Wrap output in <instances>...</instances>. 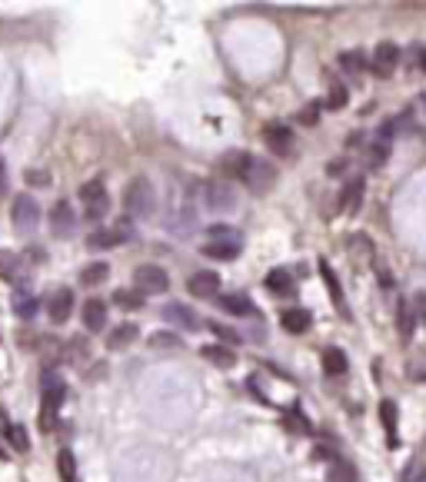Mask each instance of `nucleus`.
<instances>
[{"label":"nucleus","mask_w":426,"mask_h":482,"mask_svg":"<svg viewBox=\"0 0 426 482\" xmlns=\"http://www.w3.org/2000/svg\"><path fill=\"white\" fill-rule=\"evenodd\" d=\"M280 323H283V330L287 333H307L310 330V323H313V316L307 313V310H300V306H290V310H283L280 316Z\"/></svg>","instance_id":"17"},{"label":"nucleus","mask_w":426,"mask_h":482,"mask_svg":"<svg viewBox=\"0 0 426 482\" xmlns=\"http://www.w3.org/2000/svg\"><path fill=\"white\" fill-rule=\"evenodd\" d=\"M200 253L210 257V260L230 263V260H237V257H240V240H206Z\"/></svg>","instance_id":"15"},{"label":"nucleus","mask_w":426,"mask_h":482,"mask_svg":"<svg viewBox=\"0 0 426 482\" xmlns=\"http://www.w3.org/2000/svg\"><path fill=\"white\" fill-rule=\"evenodd\" d=\"M107 277H110V266H107V263H90V266L80 270V283H84V286H100Z\"/></svg>","instance_id":"27"},{"label":"nucleus","mask_w":426,"mask_h":482,"mask_svg":"<svg viewBox=\"0 0 426 482\" xmlns=\"http://www.w3.org/2000/svg\"><path fill=\"white\" fill-rule=\"evenodd\" d=\"M57 472H60L64 482L77 479V463H74V452H70V449H60V452H57Z\"/></svg>","instance_id":"30"},{"label":"nucleus","mask_w":426,"mask_h":482,"mask_svg":"<svg viewBox=\"0 0 426 482\" xmlns=\"http://www.w3.org/2000/svg\"><path fill=\"white\" fill-rule=\"evenodd\" d=\"M343 167H347L343 160H333V163L327 167V173H330V177H343Z\"/></svg>","instance_id":"46"},{"label":"nucleus","mask_w":426,"mask_h":482,"mask_svg":"<svg viewBox=\"0 0 426 482\" xmlns=\"http://www.w3.org/2000/svg\"><path fill=\"white\" fill-rule=\"evenodd\" d=\"M350 246H353V257H360L363 263H373V243H370V237H363V233H353L350 237Z\"/></svg>","instance_id":"32"},{"label":"nucleus","mask_w":426,"mask_h":482,"mask_svg":"<svg viewBox=\"0 0 426 482\" xmlns=\"http://www.w3.org/2000/svg\"><path fill=\"white\" fill-rule=\"evenodd\" d=\"M320 363H323V372H327V376H343V372L350 370V363H347V356H343V350H336V346H330V350H323V356H320Z\"/></svg>","instance_id":"22"},{"label":"nucleus","mask_w":426,"mask_h":482,"mask_svg":"<svg viewBox=\"0 0 426 482\" xmlns=\"http://www.w3.org/2000/svg\"><path fill=\"white\" fill-rule=\"evenodd\" d=\"M117 243H124V233H120V230H97V233L87 237V246H90V250H110Z\"/></svg>","instance_id":"25"},{"label":"nucleus","mask_w":426,"mask_h":482,"mask_svg":"<svg viewBox=\"0 0 426 482\" xmlns=\"http://www.w3.org/2000/svg\"><path fill=\"white\" fill-rule=\"evenodd\" d=\"M50 230H54V237H70L77 230V213L70 200H57L50 206Z\"/></svg>","instance_id":"8"},{"label":"nucleus","mask_w":426,"mask_h":482,"mask_svg":"<svg viewBox=\"0 0 426 482\" xmlns=\"http://www.w3.org/2000/svg\"><path fill=\"white\" fill-rule=\"evenodd\" d=\"M380 283H383V286H393V277H389V270H380Z\"/></svg>","instance_id":"47"},{"label":"nucleus","mask_w":426,"mask_h":482,"mask_svg":"<svg viewBox=\"0 0 426 482\" xmlns=\"http://www.w3.org/2000/svg\"><path fill=\"white\" fill-rule=\"evenodd\" d=\"M34 310H37V306H34V299L17 297V313H20V316H34Z\"/></svg>","instance_id":"44"},{"label":"nucleus","mask_w":426,"mask_h":482,"mask_svg":"<svg viewBox=\"0 0 426 482\" xmlns=\"http://www.w3.org/2000/svg\"><path fill=\"white\" fill-rule=\"evenodd\" d=\"M186 290H190V297L210 299V297L220 293V277L210 273V270H200V273H193V277L186 279Z\"/></svg>","instance_id":"10"},{"label":"nucleus","mask_w":426,"mask_h":482,"mask_svg":"<svg viewBox=\"0 0 426 482\" xmlns=\"http://www.w3.org/2000/svg\"><path fill=\"white\" fill-rule=\"evenodd\" d=\"M206 233H210V240H240V237H237L233 230H226V226H210Z\"/></svg>","instance_id":"40"},{"label":"nucleus","mask_w":426,"mask_h":482,"mask_svg":"<svg viewBox=\"0 0 426 482\" xmlns=\"http://www.w3.org/2000/svg\"><path fill=\"white\" fill-rule=\"evenodd\" d=\"M157 206V190L150 183L147 177H133L124 190V210L130 217H150Z\"/></svg>","instance_id":"1"},{"label":"nucleus","mask_w":426,"mask_h":482,"mask_svg":"<svg viewBox=\"0 0 426 482\" xmlns=\"http://www.w3.org/2000/svg\"><path fill=\"white\" fill-rule=\"evenodd\" d=\"M133 339H137V326L133 323H120V326H113L110 333H107V346L110 350H124Z\"/></svg>","instance_id":"23"},{"label":"nucleus","mask_w":426,"mask_h":482,"mask_svg":"<svg viewBox=\"0 0 426 482\" xmlns=\"http://www.w3.org/2000/svg\"><path fill=\"white\" fill-rule=\"evenodd\" d=\"M206 363H213V366H220V370H233L237 366V356L230 346H223V343H206L204 350H200Z\"/></svg>","instance_id":"16"},{"label":"nucleus","mask_w":426,"mask_h":482,"mask_svg":"<svg viewBox=\"0 0 426 482\" xmlns=\"http://www.w3.org/2000/svg\"><path fill=\"white\" fill-rule=\"evenodd\" d=\"M133 286H137V293H167L170 279H167V273H164L160 266L144 263V266H137V270H133Z\"/></svg>","instance_id":"3"},{"label":"nucleus","mask_w":426,"mask_h":482,"mask_svg":"<svg viewBox=\"0 0 426 482\" xmlns=\"http://www.w3.org/2000/svg\"><path fill=\"white\" fill-rule=\"evenodd\" d=\"M160 316L167 319L170 326H177V330H197V313L193 310H186L184 303H167L164 310H160Z\"/></svg>","instance_id":"14"},{"label":"nucleus","mask_w":426,"mask_h":482,"mask_svg":"<svg viewBox=\"0 0 426 482\" xmlns=\"http://www.w3.org/2000/svg\"><path fill=\"white\" fill-rule=\"evenodd\" d=\"M409 60L416 63V70H423V74H426V47H420V43H416V47H409ZM413 63H409V67H413Z\"/></svg>","instance_id":"39"},{"label":"nucleus","mask_w":426,"mask_h":482,"mask_svg":"<svg viewBox=\"0 0 426 482\" xmlns=\"http://www.w3.org/2000/svg\"><path fill=\"white\" fill-rule=\"evenodd\" d=\"M340 67H343L350 77H360L367 67H370V60H367L363 50H347V54H340Z\"/></svg>","instance_id":"24"},{"label":"nucleus","mask_w":426,"mask_h":482,"mask_svg":"<svg viewBox=\"0 0 426 482\" xmlns=\"http://www.w3.org/2000/svg\"><path fill=\"white\" fill-rule=\"evenodd\" d=\"M220 306L226 310V313H233V316H250V313H253L250 299L240 297V293H226V297H220Z\"/></svg>","instance_id":"29"},{"label":"nucleus","mask_w":426,"mask_h":482,"mask_svg":"<svg viewBox=\"0 0 426 482\" xmlns=\"http://www.w3.org/2000/svg\"><path fill=\"white\" fill-rule=\"evenodd\" d=\"M10 443H14L20 452H23V449H27V432H23L20 426H14V429H10Z\"/></svg>","instance_id":"43"},{"label":"nucleus","mask_w":426,"mask_h":482,"mask_svg":"<svg viewBox=\"0 0 426 482\" xmlns=\"http://www.w3.org/2000/svg\"><path fill=\"white\" fill-rule=\"evenodd\" d=\"M403 482H426V472L416 463H413V465H407V469H403Z\"/></svg>","instance_id":"41"},{"label":"nucleus","mask_w":426,"mask_h":482,"mask_svg":"<svg viewBox=\"0 0 426 482\" xmlns=\"http://www.w3.org/2000/svg\"><path fill=\"white\" fill-rule=\"evenodd\" d=\"M113 303L120 310H140L144 306V293H133V290H117L113 293Z\"/></svg>","instance_id":"34"},{"label":"nucleus","mask_w":426,"mask_h":482,"mask_svg":"<svg viewBox=\"0 0 426 482\" xmlns=\"http://www.w3.org/2000/svg\"><path fill=\"white\" fill-rule=\"evenodd\" d=\"M320 273H323V283H327V290H330V297H333L336 310L343 316H350V310H347V297H343V290H340V279H336V273L330 270V263L320 260Z\"/></svg>","instance_id":"20"},{"label":"nucleus","mask_w":426,"mask_h":482,"mask_svg":"<svg viewBox=\"0 0 426 482\" xmlns=\"http://www.w3.org/2000/svg\"><path fill=\"white\" fill-rule=\"evenodd\" d=\"M320 110H323V107L313 100V103H307V107L297 113V120L303 123V127H316V123H320Z\"/></svg>","instance_id":"38"},{"label":"nucleus","mask_w":426,"mask_h":482,"mask_svg":"<svg viewBox=\"0 0 426 482\" xmlns=\"http://www.w3.org/2000/svg\"><path fill=\"white\" fill-rule=\"evenodd\" d=\"M360 203H363V180L353 177L350 183L343 186V193H340V210H343V213H356Z\"/></svg>","instance_id":"19"},{"label":"nucleus","mask_w":426,"mask_h":482,"mask_svg":"<svg viewBox=\"0 0 426 482\" xmlns=\"http://www.w3.org/2000/svg\"><path fill=\"white\" fill-rule=\"evenodd\" d=\"M70 313H74V293L67 290V286H60L54 297L47 299V316H50V323H67L70 319Z\"/></svg>","instance_id":"11"},{"label":"nucleus","mask_w":426,"mask_h":482,"mask_svg":"<svg viewBox=\"0 0 426 482\" xmlns=\"http://www.w3.org/2000/svg\"><path fill=\"white\" fill-rule=\"evenodd\" d=\"M80 203H84V213L87 220H104L107 210H110V200H107V186L104 180H87L80 186Z\"/></svg>","instance_id":"2"},{"label":"nucleus","mask_w":426,"mask_h":482,"mask_svg":"<svg viewBox=\"0 0 426 482\" xmlns=\"http://www.w3.org/2000/svg\"><path fill=\"white\" fill-rule=\"evenodd\" d=\"M10 220H14V226H17L20 233H23V230H34V226L40 223V206H37V200H34L30 193L17 197V200H14V206H10Z\"/></svg>","instance_id":"6"},{"label":"nucleus","mask_w":426,"mask_h":482,"mask_svg":"<svg viewBox=\"0 0 426 482\" xmlns=\"http://www.w3.org/2000/svg\"><path fill=\"white\" fill-rule=\"evenodd\" d=\"M80 316H84V326H87L90 333H104V330H107V303H104V299H87L84 310H80Z\"/></svg>","instance_id":"13"},{"label":"nucleus","mask_w":426,"mask_h":482,"mask_svg":"<svg viewBox=\"0 0 426 482\" xmlns=\"http://www.w3.org/2000/svg\"><path fill=\"white\" fill-rule=\"evenodd\" d=\"M7 190V180H3V160H0V193Z\"/></svg>","instance_id":"48"},{"label":"nucleus","mask_w":426,"mask_h":482,"mask_svg":"<svg viewBox=\"0 0 426 482\" xmlns=\"http://www.w3.org/2000/svg\"><path fill=\"white\" fill-rule=\"evenodd\" d=\"M283 426L290 429V432H297V436H310V423L300 416L297 409H290V412L283 416Z\"/></svg>","instance_id":"37"},{"label":"nucleus","mask_w":426,"mask_h":482,"mask_svg":"<svg viewBox=\"0 0 426 482\" xmlns=\"http://www.w3.org/2000/svg\"><path fill=\"white\" fill-rule=\"evenodd\" d=\"M347 100H350V90H347L343 83H330L323 107H330V110H343V107H347Z\"/></svg>","instance_id":"31"},{"label":"nucleus","mask_w":426,"mask_h":482,"mask_svg":"<svg viewBox=\"0 0 426 482\" xmlns=\"http://www.w3.org/2000/svg\"><path fill=\"white\" fill-rule=\"evenodd\" d=\"M243 183L250 186L253 193H267L270 186L277 183V167L273 163H267V160H253V167L246 173V180Z\"/></svg>","instance_id":"9"},{"label":"nucleus","mask_w":426,"mask_h":482,"mask_svg":"<svg viewBox=\"0 0 426 482\" xmlns=\"http://www.w3.org/2000/svg\"><path fill=\"white\" fill-rule=\"evenodd\" d=\"M210 330L220 336L223 343H237V333H230V326H220V323H210Z\"/></svg>","instance_id":"42"},{"label":"nucleus","mask_w":426,"mask_h":482,"mask_svg":"<svg viewBox=\"0 0 426 482\" xmlns=\"http://www.w3.org/2000/svg\"><path fill=\"white\" fill-rule=\"evenodd\" d=\"M184 346V339L180 336H173V333H153L150 336V350H180Z\"/></svg>","instance_id":"35"},{"label":"nucleus","mask_w":426,"mask_h":482,"mask_svg":"<svg viewBox=\"0 0 426 482\" xmlns=\"http://www.w3.org/2000/svg\"><path fill=\"white\" fill-rule=\"evenodd\" d=\"M64 396H67V386H64L60 379H47V386H43V403H40V426L43 429H50L57 409L64 406Z\"/></svg>","instance_id":"5"},{"label":"nucleus","mask_w":426,"mask_h":482,"mask_svg":"<svg viewBox=\"0 0 426 482\" xmlns=\"http://www.w3.org/2000/svg\"><path fill=\"white\" fill-rule=\"evenodd\" d=\"M396 67H400V47L396 43H389V40H383V43H376V50H373L370 57V70L376 77H393L396 74Z\"/></svg>","instance_id":"4"},{"label":"nucleus","mask_w":426,"mask_h":482,"mask_svg":"<svg viewBox=\"0 0 426 482\" xmlns=\"http://www.w3.org/2000/svg\"><path fill=\"white\" fill-rule=\"evenodd\" d=\"M396 323H400V336L409 339L413 326H416V313H413V303H409V299H400V306H396Z\"/></svg>","instance_id":"26"},{"label":"nucleus","mask_w":426,"mask_h":482,"mask_svg":"<svg viewBox=\"0 0 426 482\" xmlns=\"http://www.w3.org/2000/svg\"><path fill=\"white\" fill-rule=\"evenodd\" d=\"M0 279L17 283L20 279V257H14V253H3V257H0Z\"/></svg>","instance_id":"33"},{"label":"nucleus","mask_w":426,"mask_h":482,"mask_svg":"<svg viewBox=\"0 0 426 482\" xmlns=\"http://www.w3.org/2000/svg\"><path fill=\"white\" fill-rule=\"evenodd\" d=\"M380 419H383V429H387V443L396 445L400 443V412H396V403L383 399L380 403Z\"/></svg>","instance_id":"18"},{"label":"nucleus","mask_w":426,"mask_h":482,"mask_svg":"<svg viewBox=\"0 0 426 482\" xmlns=\"http://www.w3.org/2000/svg\"><path fill=\"white\" fill-rule=\"evenodd\" d=\"M263 140H267V147L280 153V157H287V153H293V133L290 127H283V123H270L267 130H263Z\"/></svg>","instance_id":"12"},{"label":"nucleus","mask_w":426,"mask_h":482,"mask_svg":"<svg viewBox=\"0 0 426 482\" xmlns=\"http://www.w3.org/2000/svg\"><path fill=\"white\" fill-rule=\"evenodd\" d=\"M253 160L257 157H250L246 150H226L220 157V170L223 177H230V180H246V173L253 167Z\"/></svg>","instance_id":"7"},{"label":"nucleus","mask_w":426,"mask_h":482,"mask_svg":"<svg viewBox=\"0 0 426 482\" xmlns=\"http://www.w3.org/2000/svg\"><path fill=\"white\" fill-rule=\"evenodd\" d=\"M387 160H389V133L380 130V137L367 147V163H370V170H380Z\"/></svg>","instance_id":"21"},{"label":"nucleus","mask_w":426,"mask_h":482,"mask_svg":"<svg viewBox=\"0 0 426 482\" xmlns=\"http://www.w3.org/2000/svg\"><path fill=\"white\" fill-rule=\"evenodd\" d=\"M210 203L217 206V210H233V193H230L226 186L213 183L210 186Z\"/></svg>","instance_id":"36"},{"label":"nucleus","mask_w":426,"mask_h":482,"mask_svg":"<svg viewBox=\"0 0 426 482\" xmlns=\"http://www.w3.org/2000/svg\"><path fill=\"white\" fill-rule=\"evenodd\" d=\"M27 180H30L34 186H43V183H47V173H40V170H27Z\"/></svg>","instance_id":"45"},{"label":"nucleus","mask_w":426,"mask_h":482,"mask_svg":"<svg viewBox=\"0 0 426 482\" xmlns=\"http://www.w3.org/2000/svg\"><path fill=\"white\" fill-rule=\"evenodd\" d=\"M267 290H273L280 297H290V293H293V277H290L287 270H273V273L267 277Z\"/></svg>","instance_id":"28"}]
</instances>
